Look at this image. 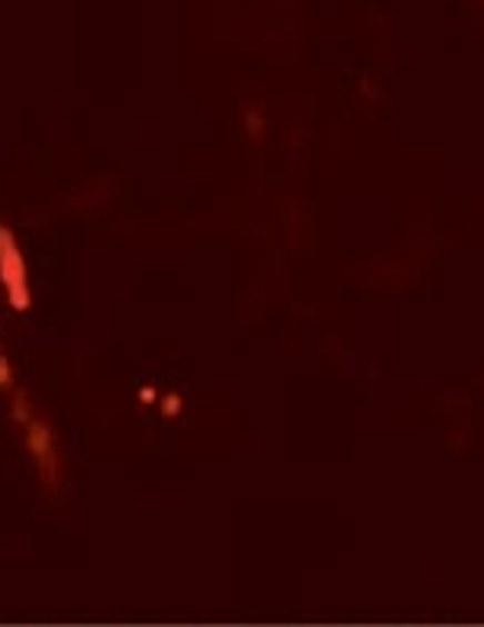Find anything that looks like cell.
<instances>
[{"instance_id":"cell-2","label":"cell","mask_w":484,"mask_h":627,"mask_svg":"<svg viewBox=\"0 0 484 627\" xmlns=\"http://www.w3.org/2000/svg\"><path fill=\"white\" fill-rule=\"evenodd\" d=\"M10 382V369H7V362H3V356H0V385Z\"/></svg>"},{"instance_id":"cell-1","label":"cell","mask_w":484,"mask_h":627,"mask_svg":"<svg viewBox=\"0 0 484 627\" xmlns=\"http://www.w3.org/2000/svg\"><path fill=\"white\" fill-rule=\"evenodd\" d=\"M0 279L10 291V305L17 311H27L30 308V288H27V269H23V259H20V249L13 243L10 230L0 227Z\"/></svg>"}]
</instances>
